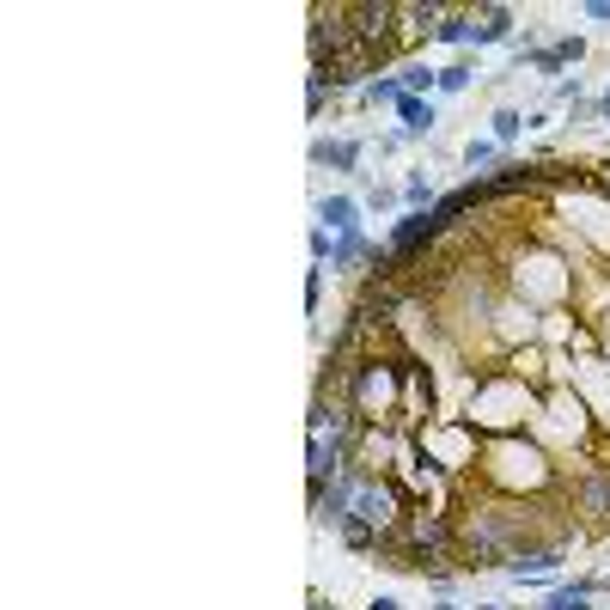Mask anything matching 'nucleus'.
Returning <instances> with one entry per match:
<instances>
[{
    "label": "nucleus",
    "instance_id": "obj_1",
    "mask_svg": "<svg viewBox=\"0 0 610 610\" xmlns=\"http://www.w3.org/2000/svg\"><path fill=\"white\" fill-rule=\"evenodd\" d=\"M318 220L324 232H360V208H354V196H330V202H318Z\"/></svg>",
    "mask_w": 610,
    "mask_h": 610
},
{
    "label": "nucleus",
    "instance_id": "obj_2",
    "mask_svg": "<svg viewBox=\"0 0 610 610\" xmlns=\"http://www.w3.org/2000/svg\"><path fill=\"white\" fill-rule=\"evenodd\" d=\"M397 116H403V135H409V141L434 128V104H421V98H409V92L397 98Z\"/></svg>",
    "mask_w": 610,
    "mask_h": 610
},
{
    "label": "nucleus",
    "instance_id": "obj_3",
    "mask_svg": "<svg viewBox=\"0 0 610 610\" xmlns=\"http://www.w3.org/2000/svg\"><path fill=\"white\" fill-rule=\"evenodd\" d=\"M555 561H561L555 550H544V555H519V561H513L506 574H513L519 586H525V580H550V574H555Z\"/></svg>",
    "mask_w": 610,
    "mask_h": 610
},
{
    "label": "nucleus",
    "instance_id": "obj_4",
    "mask_svg": "<svg viewBox=\"0 0 610 610\" xmlns=\"http://www.w3.org/2000/svg\"><path fill=\"white\" fill-rule=\"evenodd\" d=\"M312 159H318V166L348 171L354 159H360V141H318V147H312Z\"/></svg>",
    "mask_w": 610,
    "mask_h": 610
},
{
    "label": "nucleus",
    "instance_id": "obj_5",
    "mask_svg": "<svg viewBox=\"0 0 610 610\" xmlns=\"http://www.w3.org/2000/svg\"><path fill=\"white\" fill-rule=\"evenodd\" d=\"M506 37H513V12L495 6V12H489V25H476V43H506Z\"/></svg>",
    "mask_w": 610,
    "mask_h": 610
},
{
    "label": "nucleus",
    "instance_id": "obj_6",
    "mask_svg": "<svg viewBox=\"0 0 610 610\" xmlns=\"http://www.w3.org/2000/svg\"><path fill=\"white\" fill-rule=\"evenodd\" d=\"M360 251H367V238H360V232H342V238H336V251H330V269H348Z\"/></svg>",
    "mask_w": 610,
    "mask_h": 610
},
{
    "label": "nucleus",
    "instance_id": "obj_7",
    "mask_svg": "<svg viewBox=\"0 0 610 610\" xmlns=\"http://www.w3.org/2000/svg\"><path fill=\"white\" fill-rule=\"evenodd\" d=\"M489 122H495V141H500V147H513V141H519V128H525V116H519V111H495Z\"/></svg>",
    "mask_w": 610,
    "mask_h": 610
},
{
    "label": "nucleus",
    "instance_id": "obj_8",
    "mask_svg": "<svg viewBox=\"0 0 610 610\" xmlns=\"http://www.w3.org/2000/svg\"><path fill=\"white\" fill-rule=\"evenodd\" d=\"M544 610H592V605H586V586H561V592H550Z\"/></svg>",
    "mask_w": 610,
    "mask_h": 610
},
{
    "label": "nucleus",
    "instance_id": "obj_9",
    "mask_svg": "<svg viewBox=\"0 0 610 610\" xmlns=\"http://www.w3.org/2000/svg\"><path fill=\"white\" fill-rule=\"evenodd\" d=\"M403 202H409V214H421V208L434 202V189H428V177H409V183H403Z\"/></svg>",
    "mask_w": 610,
    "mask_h": 610
},
{
    "label": "nucleus",
    "instance_id": "obj_10",
    "mask_svg": "<svg viewBox=\"0 0 610 610\" xmlns=\"http://www.w3.org/2000/svg\"><path fill=\"white\" fill-rule=\"evenodd\" d=\"M428 86H440V73H428V67H409V73H403V92H409V98L428 92Z\"/></svg>",
    "mask_w": 610,
    "mask_h": 610
},
{
    "label": "nucleus",
    "instance_id": "obj_11",
    "mask_svg": "<svg viewBox=\"0 0 610 610\" xmlns=\"http://www.w3.org/2000/svg\"><path fill=\"white\" fill-rule=\"evenodd\" d=\"M440 37H445V43H470V37H476V25H470V19H445Z\"/></svg>",
    "mask_w": 610,
    "mask_h": 610
},
{
    "label": "nucleus",
    "instance_id": "obj_12",
    "mask_svg": "<svg viewBox=\"0 0 610 610\" xmlns=\"http://www.w3.org/2000/svg\"><path fill=\"white\" fill-rule=\"evenodd\" d=\"M489 159H495V141H470V147H464V166H470V171L489 166Z\"/></svg>",
    "mask_w": 610,
    "mask_h": 610
},
{
    "label": "nucleus",
    "instance_id": "obj_13",
    "mask_svg": "<svg viewBox=\"0 0 610 610\" xmlns=\"http://www.w3.org/2000/svg\"><path fill=\"white\" fill-rule=\"evenodd\" d=\"M464 86H470V67H464V61H458V67H445V73H440V92H464Z\"/></svg>",
    "mask_w": 610,
    "mask_h": 610
},
{
    "label": "nucleus",
    "instance_id": "obj_14",
    "mask_svg": "<svg viewBox=\"0 0 610 610\" xmlns=\"http://www.w3.org/2000/svg\"><path fill=\"white\" fill-rule=\"evenodd\" d=\"M336 244H330V232H324V226H318V232H312V257H318V263H324V257H330Z\"/></svg>",
    "mask_w": 610,
    "mask_h": 610
},
{
    "label": "nucleus",
    "instance_id": "obj_15",
    "mask_svg": "<svg viewBox=\"0 0 610 610\" xmlns=\"http://www.w3.org/2000/svg\"><path fill=\"white\" fill-rule=\"evenodd\" d=\"M586 12H592V19H610V0H592Z\"/></svg>",
    "mask_w": 610,
    "mask_h": 610
},
{
    "label": "nucleus",
    "instance_id": "obj_16",
    "mask_svg": "<svg viewBox=\"0 0 610 610\" xmlns=\"http://www.w3.org/2000/svg\"><path fill=\"white\" fill-rule=\"evenodd\" d=\"M367 610H403V605H397V598H373Z\"/></svg>",
    "mask_w": 610,
    "mask_h": 610
},
{
    "label": "nucleus",
    "instance_id": "obj_17",
    "mask_svg": "<svg viewBox=\"0 0 610 610\" xmlns=\"http://www.w3.org/2000/svg\"><path fill=\"white\" fill-rule=\"evenodd\" d=\"M434 610H458V605H434ZM483 610H495V605H483Z\"/></svg>",
    "mask_w": 610,
    "mask_h": 610
},
{
    "label": "nucleus",
    "instance_id": "obj_18",
    "mask_svg": "<svg viewBox=\"0 0 610 610\" xmlns=\"http://www.w3.org/2000/svg\"><path fill=\"white\" fill-rule=\"evenodd\" d=\"M598 111H610V92H605V104H598Z\"/></svg>",
    "mask_w": 610,
    "mask_h": 610
}]
</instances>
